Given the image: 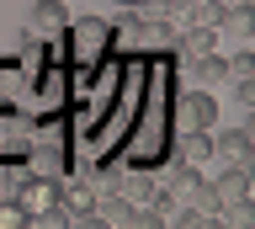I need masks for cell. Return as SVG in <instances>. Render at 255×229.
I'll use <instances>...</instances> for the list:
<instances>
[{
	"label": "cell",
	"mask_w": 255,
	"mask_h": 229,
	"mask_svg": "<svg viewBox=\"0 0 255 229\" xmlns=\"http://www.w3.org/2000/svg\"><path fill=\"white\" fill-rule=\"evenodd\" d=\"M170 208H197V213H218V197H213V181H202V171L191 165H175L170 181L159 187Z\"/></svg>",
	"instance_id": "6da1fadb"
},
{
	"label": "cell",
	"mask_w": 255,
	"mask_h": 229,
	"mask_svg": "<svg viewBox=\"0 0 255 229\" xmlns=\"http://www.w3.org/2000/svg\"><path fill=\"white\" fill-rule=\"evenodd\" d=\"M175 128L186 133V128H213L218 123V96L213 91H202V85H186L181 96H175Z\"/></svg>",
	"instance_id": "7a4b0ae2"
},
{
	"label": "cell",
	"mask_w": 255,
	"mask_h": 229,
	"mask_svg": "<svg viewBox=\"0 0 255 229\" xmlns=\"http://www.w3.org/2000/svg\"><path fill=\"white\" fill-rule=\"evenodd\" d=\"M213 155L223 165H255V123H234V128L213 133Z\"/></svg>",
	"instance_id": "3957f363"
},
{
	"label": "cell",
	"mask_w": 255,
	"mask_h": 229,
	"mask_svg": "<svg viewBox=\"0 0 255 229\" xmlns=\"http://www.w3.org/2000/svg\"><path fill=\"white\" fill-rule=\"evenodd\" d=\"M64 37H75V59H80V64H91L96 53H107V43H112V21H101V16H80V21H69V27H64Z\"/></svg>",
	"instance_id": "277c9868"
},
{
	"label": "cell",
	"mask_w": 255,
	"mask_h": 229,
	"mask_svg": "<svg viewBox=\"0 0 255 229\" xmlns=\"http://www.w3.org/2000/svg\"><path fill=\"white\" fill-rule=\"evenodd\" d=\"M250 192H255L250 165H223L218 176H213V197H218V208H229V203H245Z\"/></svg>",
	"instance_id": "5b68a950"
},
{
	"label": "cell",
	"mask_w": 255,
	"mask_h": 229,
	"mask_svg": "<svg viewBox=\"0 0 255 229\" xmlns=\"http://www.w3.org/2000/svg\"><path fill=\"white\" fill-rule=\"evenodd\" d=\"M64 27H69V11H64L59 0H37L27 16V32L32 37H64Z\"/></svg>",
	"instance_id": "8992f818"
},
{
	"label": "cell",
	"mask_w": 255,
	"mask_h": 229,
	"mask_svg": "<svg viewBox=\"0 0 255 229\" xmlns=\"http://www.w3.org/2000/svg\"><path fill=\"white\" fill-rule=\"evenodd\" d=\"M175 160L191 165V171H202V165L213 160V128H186L181 144H175Z\"/></svg>",
	"instance_id": "52a82bcc"
},
{
	"label": "cell",
	"mask_w": 255,
	"mask_h": 229,
	"mask_svg": "<svg viewBox=\"0 0 255 229\" xmlns=\"http://www.w3.org/2000/svg\"><path fill=\"white\" fill-rule=\"evenodd\" d=\"M218 37H234L239 48H250V37H255V5H229L218 21Z\"/></svg>",
	"instance_id": "ba28073f"
},
{
	"label": "cell",
	"mask_w": 255,
	"mask_h": 229,
	"mask_svg": "<svg viewBox=\"0 0 255 229\" xmlns=\"http://www.w3.org/2000/svg\"><path fill=\"white\" fill-rule=\"evenodd\" d=\"M59 208H64V219L91 213L96 208V187H91V181H69V187H59Z\"/></svg>",
	"instance_id": "9c48e42d"
},
{
	"label": "cell",
	"mask_w": 255,
	"mask_h": 229,
	"mask_svg": "<svg viewBox=\"0 0 255 229\" xmlns=\"http://www.w3.org/2000/svg\"><path fill=\"white\" fill-rule=\"evenodd\" d=\"M186 64H191V80L202 85V91H213V85L223 80V53L218 48H213V53H197V59H186Z\"/></svg>",
	"instance_id": "30bf717a"
},
{
	"label": "cell",
	"mask_w": 255,
	"mask_h": 229,
	"mask_svg": "<svg viewBox=\"0 0 255 229\" xmlns=\"http://www.w3.org/2000/svg\"><path fill=\"white\" fill-rule=\"evenodd\" d=\"M112 37H117V48H143V16L133 11V5H123V16H117Z\"/></svg>",
	"instance_id": "8fae6325"
},
{
	"label": "cell",
	"mask_w": 255,
	"mask_h": 229,
	"mask_svg": "<svg viewBox=\"0 0 255 229\" xmlns=\"http://www.w3.org/2000/svg\"><path fill=\"white\" fill-rule=\"evenodd\" d=\"M223 5H255V0H223Z\"/></svg>",
	"instance_id": "7c38bea8"
},
{
	"label": "cell",
	"mask_w": 255,
	"mask_h": 229,
	"mask_svg": "<svg viewBox=\"0 0 255 229\" xmlns=\"http://www.w3.org/2000/svg\"><path fill=\"white\" fill-rule=\"evenodd\" d=\"M112 5H138V0H112Z\"/></svg>",
	"instance_id": "4fadbf2b"
},
{
	"label": "cell",
	"mask_w": 255,
	"mask_h": 229,
	"mask_svg": "<svg viewBox=\"0 0 255 229\" xmlns=\"http://www.w3.org/2000/svg\"><path fill=\"white\" fill-rule=\"evenodd\" d=\"M170 5H175V0H170Z\"/></svg>",
	"instance_id": "5bb4252c"
}]
</instances>
